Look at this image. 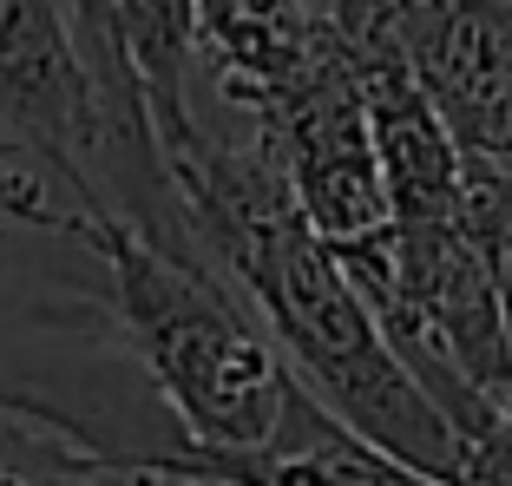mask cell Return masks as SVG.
I'll return each instance as SVG.
<instances>
[{"mask_svg": "<svg viewBox=\"0 0 512 486\" xmlns=\"http://www.w3.org/2000/svg\"><path fill=\"white\" fill-rule=\"evenodd\" d=\"M171 184L184 198L197 250L256 309L302 395L375 454L401 460L427 480L467 486L460 434L427 408V395L388 355L375 316L348 289L335 250L296 211L263 138L237 112H224V125L197 112V138L171 158Z\"/></svg>", "mask_w": 512, "mask_h": 486, "instance_id": "1", "label": "cell"}, {"mask_svg": "<svg viewBox=\"0 0 512 486\" xmlns=\"http://www.w3.org/2000/svg\"><path fill=\"white\" fill-rule=\"evenodd\" d=\"M0 230H40V237H86L92 217L27 145L0 132Z\"/></svg>", "mask_w": 512, "mask_h": 486, "instance_id": "12", "label": "cell"}, {"mask_svg": "<svg viewBox=\"0 0 512 486\" xmlns=\"http://www.w3.org/2000/svg\"><path fill=\"white\" fill-rule=\"evenodd\" d=\"M467 486H512V388L493 401L486 427L467 441Z\"/></svg>", "mask_w": 512, "mask_h": 486, "instance_id": "14", "label": "cell"}, {"mask_svg": "<svg viewBox=\"0 0 512 486\" xmlns=\"http://www.w3.org/2000/svg\"><path fill=\"white\" fill-rule=\"evenodd\" d=\"M348 289L375 316L388 355L427 395V408L473 441L512 388V349L499 322L493 270L467 217H421V224H381L375 237L335 250Z\"/></svg>", "mask_w": 512, "mask_h": 486, "instance_id": "4", "label": "cell"}, {"mask_svg": "<svg viewBox=\"0 0 512 486\" xmlns=\"http://www.w3.org/2000/svg\"><path fill=\"white\" fill-rule=\"evenodd\" d=\"M92 486H224V480H197V473H151V467H99Z\"/></svg>", "mask_w": 512, "mask_h": 486, "instance_id": "16", "label": "cell"}, {"mask_svg": "<svg viewBox=\"0 0 512 486\" xmlns=\"http://www.w3.org/2000/svg\"><path fill=\"white\" fill-rule=\"evenodd\" d=\"M460 217L493 270L499 322L512 349V158H460Z\"/></svg>", "mask_w": 512, "mask_h": 486, "instance_id": "11", "label": "cell"}, {"mask_svg": "<svg viewBox=\"0 0 512 486\" xmlns=\"http://www.w3.org/2000/svg\"><path fill=\"white\" fill-rule=\"evenodd\" d=\"M381 40L460 158H512V0H401Z\"/></svg>", "mask_w": 512, "mask_h": 486, "instance_id": "7", "label": "cell"}, {"mask_svg": "<svg viewBox=\"0 0 512 486\" xmlns=\"http://www.w3.org/2000/svg\"><path fill=\"white\" fill-rule=\"evenodd\" d=\"M151 473H197V480H224V486H447L427 480V473L401 467V460L375 454L368 441H355L342 421L316 408V401L296 388L283 427H276L270 447L256 454H230V460H204V454H178Z\"/></svg>", "mask_w": 512, "mask_h": 486, "instance_id": "10", "label": "cell"}, {"mask_svg": "<svg viewBox=\"0 0 512 486\" xmlns=\"http://www.w3.org/2000/svg\"><path fill=\"white\" fill-rule=\"evenodd\" d=\"M362 60V106H368V138H375L381 165V198H388V224H421V217H453L460 211V152L427 112L421 86L394 60V46L381 33L355 40Z\"/></svg>", "mask_w": 512, "mask_h": 486, "instance_id": "8", "label": "cell"}, {"mask_svg": "<svg viewBox=\"0 0 512 486\" xmlns=\"http://www.w3.org/2000/svg\"><path fill=\"white\" fill-rule=\"evenodd\" d=\"M243 125L263 138V152L283 171L296 211L309 217V230L329 250L362 243L388 224L368 106H362V60H355V40L342 27H329L316 60Z\"/></svg>", "mask_w": 512, "mask_h": 486, "instance_id": "6", "label": "cell"}, {"mask_svg": "<svg viewBox=\"0 0 512 486\" xmlns=\"http://www.w3.org/2000/svg\"><path fill=\"white\" fill-rule=\"evenodd\" d=\"M394 7H401V0H329V20L348 33V40H362V33H375Z\"/></svg>", "mask_w": 512, "mask_h": 486, "instance_id": "15", "label": "cell"}, {"mask_svg": "<svg viewBox=\"0 0 512 486\" xmlns=\"http://www.w3.org/2000/svg\"><path fill=\"white\" fill-rule=\"evenodd\" d=\"M79 243L99 257L119 342L178 421L184 454L230 460L270 447L296 401V375L230 276L197 250L145 243L125 224H92Z\"/></svg>", "mask_w": 512, "mask_h": 486, "instance_id": "2", "label": "cell"}, {"mask_svg": "<svg viewBox=\"0 0 512 486\" xmlns=\"http://www.w3.org/2000/svg\"><path fill=\"white\" fill-rule=\"evenodd\" d=\"M302 7H309V14H329V0H302Z\"/></svg>", "mask_w": 512, "mask_h": 486, "instance_id": "17", "label": "cell"}, {"mask_svg": "<svg viewBox=\"0 0 512 486\" xmlns=\"http://www.w3.org/2000/svg\"><path fill=\"white\" fill-rule=\"evenodd\" d=\"M0 132L27 145L86 204L92 224H125L145 243L197 250L178 184L125 165L66 0H0Z\"/></svg>", "mask_w": 512, "mask_h": 486, "instance_id": "5", "label": "cell"}, {"mask_svg": "<svg viewBox=\"0 0 512 486\" xmlns=\"http://www.w3.org/2000/svg\"><path fill=\"white\" fill-rule=\"evenodd\" d=\"M99 460H86L53 427L0 414V486H92Z\"/></svg>", "mask_w": 512, "mask_h": 486, "instance_id": "13", "label": "cell"}, {"mask_svg": "<svg viewBox=\"0 0 512 486\" xmlns=\"http://www.w3.org/2000/svg\"><path fill=\"white\" fill-rule=\"evenodd\" d=\"M0 414L53 427L99 467H165L184 434L125 355L79 237L0 230Z\"/></svg>", "mask_w": 512, "mask_h": 486, "instance_id": "3", "label": "cell"}, {"mask_svg": "<svg viewBox=\"0 0 512 486\" xmlns=\"http://www.w3.org/2000/svg\"><path fill=\"white\" fill-rule=\"evenodd\" d=\"M335 20L302 0H191V53L211 99L237 119L263 112L316 60Z\"/></svg>", "mask_w": 512, "mask_h": 486, "instance_id": "9", "label": "cell"}]
</instances>
